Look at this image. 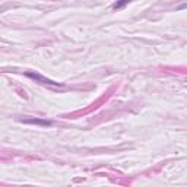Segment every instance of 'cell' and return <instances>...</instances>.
Segmentation results:
<instances>
[{"instance_id": "cell-3", "label": "cell", "mask_w": 187, "mask_h": 187, "mask_svg": "<svg viewBox=\"0 0 187 187\" xmlns=\"http://www.w3.org/2000/svg\"><path fill=\"white\" fill-rule=\"evenodd\" d=\"M126 3H129V0H121L120 3H116V4L113 6V9H120V7H123Z\"/></svg>"}, {"instance_id": "cell-2", "label": "cell", "mask_w": 187, "mask_h": 187, "mask_svg": "<svg viewBox=\"0 0 187 187\" xmlns=\"http://www.w3.org/2000/svg\"><path fill=\"white\" fill-rule=\"evenodd\" d=\"M25 123H32V124H43V126H50L51 121L47 120H25Z\"/></svg>"}, {"instance_id": "cell-1", "label": "cell", "mask_w": 187, "mask_h": 187, "mask_svg": "<svg viewBox=\"0 0 187 187\" xmlns=\"http://www.w3.org/2000/svg\"><path fill=\"white\" fill-rule=\"evenodd\" d=\"M28 76H29V78H34V79H40V81H43V84H48V85H57V84L51 82V81H48V79H44V78H41L40 75H34V73H28Z\"/></svg>"}]
</instances>
